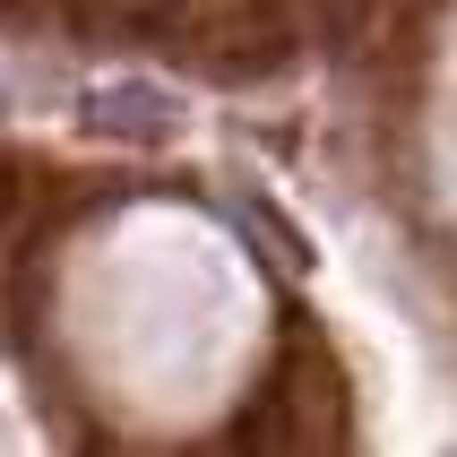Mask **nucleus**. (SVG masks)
Returning a JSON list of instances; mask_svg holds the SVG:
<instances>
[{"label":"nucleus","mask_w":457,"mask_h":457,"mask_svg":"<svg viewBox=\"0 0 457 457\" xmlns=\"http://www.w3.org/2000/svg\"><path fill=\"white\" fill-rule=\"evenodd\" d=\"M78 121H87V129H112V138H173V129H181V104L155 96V87H96V96H78Z\"/></svg>","instance_id":"f257e3e1"}]
</instances>
